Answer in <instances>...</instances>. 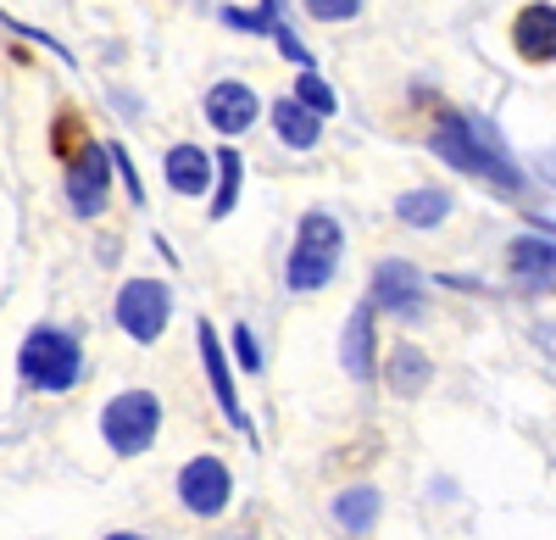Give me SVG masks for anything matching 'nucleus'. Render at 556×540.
I'll list each match as a JSON object with an SVG mask.
<instances>
[{"mask_svg": "<svg viewBox=\"0 0 556 540\" xmlns=\"http://www.w3.org/2000/svg\"><path fill=\"white\" fill-rule=\"evenodd\" d=\"M434 151L451 162V167H462V173H479V178H490V185H501V190H518L523 185V173L513 167V156H506V146H501V134L484 123V117H445L440 128H434Z\"/></svg>", "mask_w": 556, "mask_h": 540, "instance_id": "1", "label": "nucleus"}, {"mask_svg": "<svg viewBox=\"0 0 556 540\" xmlns=\"http://www.w3.org/2000/svg\"><path fill=\"white\" fill-rule=\"evenodd\" d=\"M84 374V351L67 329H34L17 351V379L28 390H73Z\"/></svg>", "mask_w": 556, "mask_h": 540, "instance_id": "2", "label": "nucleus"}, {"mask_svg": "<svg viewBox=\"0 0 556 540\" xmlns=\"http://www.w3.org/2000/svg\"><path fill=\"white\" fill-rule=\"evenodd\" d=\"M340 246H345L340 223L329 212H306L301 217V240H295V251L285 262V285L290 290H323L334 279V267H340Z\"/></svg>", "mask_w": 556, "mask_h": 540, "instance_id": "3", "label": "nucleus"}, {"mask_svg": "<svg viewBox=\"0 0 556 540\" xmlns=\"http://www.w3.org/2000/svg\"><path fill=\"white\" fill-rule=\"evenodd\" d=\"M156 429H162V401L151 390H123L101 413V435H106V445L117 457H139L156 440Z\"/></svg>", "mask_w": 556, "mask_h": 540, "instance_id": "4", "label": "nucleus"}, {"mask_svg": "<svg viewBox=\"0 0 556 540\" xmlns=\"http://www.w3.org/2000/svg\"><path fill=\"white\" fill-rule=\"evenodd\" d=\"M167 312H173V290L162 279H128L117 296V324L128 340H156L167 329Z\"/></svg>", "mask_w": 556, "mask_h": 540, "instance_id": "5", "label": "nucleus"}, {"mask_svg": "<svg viewBox=\"0 0 556 540\" xmlns=\"http://www.w3.org/2000/svg\"><path fill=\"white\" fill-rule=\"evenodd\" d=\"M228 490H235V479H228L223 457H195V463H184V474H178V502L190 507L195 518H217L228 507Z\"/></svg>", "mask_w": 556, "mask_h": 540, "instance_id": "6", "label": "nucleus"}, {"mask_svg": "<svg viewBox=\"0 0 556 540\" xmlns=\"http://www.w3.org/2000/svg\"><path fill=\"white\" fill-rule=\"evenodd\" d=\"M106 185H112V156L101 151V146H84L73 162H67V206L78 212V217H96L101 206H106Z\"/></svg>", "mask_w": 556, "mask_h": 540, "instance_id": "7", "label": "nucleus"}, {"mask_svg": "<svg viewBox=\"0 0 556 540\" xmlns=\"http://www.w3.org/2000/svg\"><path fill=\"white\" fill-rule=\"evenodd\" d=\"M367 306H384L395 318H412V312L424 306V274H417L412 262H379L374 267V301Z\"/></svg>", "mask_w": 556, "mask_h": 540, "instance_id": "8", "label": "nucleus"}, {"mask_svg": "<svg viewBox=\"0 0 556 540\" xmlns=\"http://www.w3.org/2000/svg\"><path fill=\"white\" fill-rule=\"evenodd\" d=\"M206 123L217 128V134H245L251 123H256V96L245 84H217L212 96H206Z\"/></svg>", "mask_w": 556, "mask_h": 540, "instance_id": "9", "label": "nucleus"}, {"mask_svg": "<svg viewBox=\"0 0 556 540\" xmlns=\"http://www.w3.org/2000/svg\"><path fill=\"white\" fill-rule=\"evenodd\" d=\"M201 356H206V379H212V395H217L223 418L240 424V429L251 435V418H245L240 395H235V374H228V363H223V346H217V329H212V324H201Z\"/></svg>", "mask_w": 556, "mask_h": 540, "instance_id": "10", "label": "nucleus"}, {"mask_svg": "<svg viewBox=\"0 0 556 540\" xmlns=\"http://www.w3.org/2000/svg\"><path fill=\"white\" fill-rule=\"evenodd\" d=\"M167 185H173L178 196H206V185H212V156H206L201 146H173V151H167Z\"/></svg>", "mask_w": 556, "mask_h": 540, "instance_id": "11", "label": "nucleus"}, {"mask_svg": "<svg viewBox=\"0 0 556 540\" xmlns=\"http://www.w3.org/2000/svg\"><path fill=\"white\" fill-rule=\"evenodd\" d=\"M518 51L529 62H551V51H556V12H551V0H540V7H529L518 17Z\"/></svg>", "mask_w": 556, "mask_h": 540, "instance_id": "12", "label": "nucleus"}, {"mask_svg": "<svg viewBox=\"0 0 556 540\" xmlns=\"http://www.w3.org/2000/svg\"><path fill=\"white\" fill-rule=\"evenodd\" d=\"M345 374L351 379L374 374V306H356L345 324Z\"/></svg>", "mask_w": 556, "mask_h": 540, "instance_id": "13", "label": "nucleus"}, {"mask_svg": "<svg viewBox=\"0 0 556 540\" xmlns=\"http://www.w3.org/2000/svg\"><path fill=\"white\" fill-rule=\"evenodd\" d=\"M273 128H278V140H285V146L312 151L317 134H323V117H312L301 101H278V106H273Z\"/></svg>", "mask_w": 556, "mask_h": 540, "instance_id": "14", "label": "nucleus"}, {"mask_svg": "<svg viewBox=\"0 0 556 540\" xmlns=\"http://www.w3.org/2000/svg\"><path fill=\"white\" fill-rule=\"evenodd\" d=\"M374 518H379V490L374 485H356V490H340V497H334V524L340 529L362 535Z\"/></svg>", "mask_w": 556, "mask_h": 540, "instance_id": "15", "label": "nucleus"}, {"mask_svg": "<svg viewBox=\"0 0 556 540\" xmlns=\"http://www.w3.org/2000/svg\"><path fill=\"white\" fill-rule=\"evenodd\" d=\"M445 212H451V196H445V190H406V196L395 201V217L412 223V229H434Z\"/></svg>", "mask_w": 556, "mask_h": 540, "instance_id": "16", "label": "nucleus"}, {"mask_svg": "<svg viewBox=\"0 0 556 540\" xmlns=\"http://www.w3.org/2000/svg\"><path fill=\"white\" fill-rule=\"evenodd\" d=\"M429 374H434L429 356L412 351V346H401V351L390 356V390H395V395H417V390L429 385Z\"/></svg>", "mask_w": 556, "mask_h": 540, "instance_id": "17", "label": "nucleus"}, {"mask_svg": "<svg viewBox=\"0 0 556 540\" xmlns=\"http://www.w3.org/2000/svg\"><path fill=\"white\" fill-rule=\"evenodd\" d=\"M513 267L529 285H551V240H518L513 246Z\"/></svg>", "mask_w": 556, "mask_h": 540, "instance_id": "18", "label": "nucleus"}, {"mask_svg": "<svg viewBox=\"0 0 556 540\" xmlns=\"http://www.w3.org/2000/svg\"><path fill=\"white\" fill-rule=\"evenodd\" d=\"M217 173H223V185H217L212 217H228V212H235V201H240V173H245V162H240L235 151H217Z\"/></svg>", "mask_w": 556, "mask_h": 540, "instance_id": "19", "label": "nucleus"}, {"mask_svg": "<svg viewBox=\"0 0 556 540\" xmlns=\"http://www.w3.org/2000/svg\"><path fill=\"white\" fill-rule=\"evenodd\" d=\"M295 101H301V106H306L312 117H329V112L340 106V101H334V89L323 84L317 73H301V84H295Z\"/></svg>", "mask_w": 556, "mask_h": 540, "instance_id": "20", "label": "nucleus"}, {"mask_svg": "<svg viewBox=\"0 0 556 540\" xmlns=\"http://www.w3.org/2000/svg\"><path fill=\"white\" fill-rule=\"evenodd\" d=\"M306 12H312L317 23H345V17L362 12V0H306Z\"/></svg>", "mask_w": 556, "mask_h": 540, "instance_id": "21", "label": "nucleus"}, {"mask_svg": "<svg viewBox=\"0 0 556 540\" xmlns=\"http://www.w3.org/2000/svg\"><path fill=\"white\" fill-rule=\"evenodd\" d=\"M235 351H240L245 374H256V368H262V351H256V340H251V329H245V324H235Z\"/></svg>", "mask_w": 556, "mask_h": 540, "instance_id": "22", "label": "nucleus"}, {"mask_svg": "<svg viewBox=\"0 0 556 540\" xmlns=\"http://www.w3.org/2000/svg\"><path fill=\"white\" fill-rule=\"evenodd\" d=\"M106 540H146V535H106Z\"/></svg>", "mask_w": 556, "mask_h": 540, "instance_id": "23", "label": "nucleus"}]
</instances>
